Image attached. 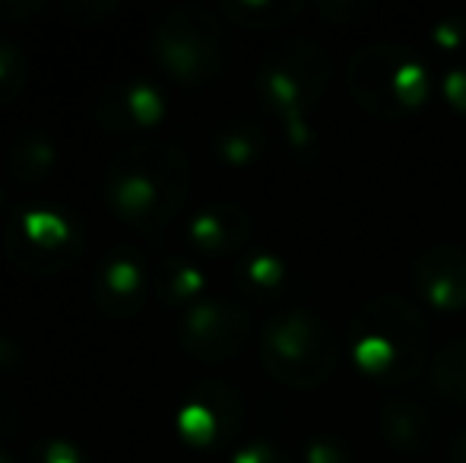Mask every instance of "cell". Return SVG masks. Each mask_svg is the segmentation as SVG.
Returning <instances> with one entry per match:
<instances>
[{
  "label": "cell",
  "mask_w": 466,
  "mask_h": 463,
  "mask_svg": "<svg viewBox=\"0 0 466 463\" xmlns=\"http://www.w3.org/2000/svg\"><path fill=\"white\" fill-rule=\"evenodd\" d=\"M190 156L172 140H137L108 159L102 172V197L127 229L162 232L190 194Z\"/></svg>",
  "instance_id": "1"
},
{
  "label": "cell",
  "mask_w": 466,
  "mask_h": 463,
  "mask_svg": "<svg viewBox=\"0 0 466 463\" xmlns=\"http://www.w3.org/2000/svg\"><path fill=\"white\" fill-rule=\"evenodd\" d=\"M346 340H350L356 368L378 384H390V388L410 384L429 365V321L412 298L397 292L365 298L352 311Z\"/></svg>",
  "instance_id": "2"
},
{
  "label": "cell",
  "mask_w": 466,
  "mask_h": 463,
  "mask_svg": "<svg viewBox=\"0 0 466 463\" xmlns=\"http://www.w3.org/2000/svg\"><path fill=\"white\" fill-rule=\"evenodd\" d=\"M333 61L314 38L289 35L270 45L258 67V93L264 106L282 121L295 149L311 146L308 115L324 102L330 89Z\"/></svg>",
  "instance_id": "3"
},
{
  "label": "cell",
  "mask_w": 466,
  "mask_h": 463,
  "mask_svg": "<svg viewBox=\"0 0 466 463\" xmlns=\"http://www.w3.org/2000/svg\"><path fill=\"white\" fill-rule=\"evenodd\" d=\"M343 80L352 102L378 121H403L431 96L425 61L397 42H369L356 48L346 61Z\"/></svg>",
  "instance_id": "4"
},
{
  "label": "cell",
  "mask_w": 466,
  "mask_h": 463,
  "mask_svg": "<svg viewBox=\"0 0 466 463\" xmlns=\"http://www.w3.org/2000/svg\"><path fill=\"white\" fill-rule=\"evenodd\" d=\"M260 365L273 381L292 390L320 388L339 365L337 330L314 308H282L260 330Z\"/></svg>",
  "instance_id": "5"
},
{
  "label": "cell",
  "mask_w": 466,
  "mask_h": 463,
  "mask_svg": "<svg viewBox=\"0 0 466 463\" xmlns=\"http://www.w3.org/2000/svg\"><path fill=\"white\" fill-rule=\"evenodd\" d=\"M156 64L181 86H207L226 70L228 42L219 16L200 4H168L149 23Z\"/></svg>",
  "instance_id": "6"
},
{
  "label": "cell",
  "mask_w": 466,
  "mask_h": 463,
  "mask_svg": "<svg viewBox=\"0 0 466 463\" xmlns=\"http://www.w3.org/2000/svg\"><path fill=\"white\" fill-rule=\"evenodd\" d=\"M86 251L83 223L57 204H32L6 219L4 254L19 273L57 277Z\"/></svg>",
  "instance_id": "7"
},
{
  "label": "cell",
  "mask_w": 466,
  "mask_h": 463,
  "mask_svg": "<svg viewBox=\"0 0 466 463\" xmlns=\"http://www.w3.org/2000/svg\"><path fill=\"white\" fill-rule=\"evenodd\" d=\"M248 340H251V311L228 296L200 298L178 317V347L194 362H228L241 356Z\"/></svg>",
  "instance_id": "8"
},
{
  "label": "cell",
  "mask_w": 466,
  "mask_h": 463,
  "mask_svg": "<svg viewBox=\"0 0 466 463\" xmlns=\"http://www.w3.org/2000/svg\"><path fill=\"white\" fill-rule=\"evenodd\" d=\"M241 422H245V397L219 377L197 381L175 413V428L190 448L228 445L241 432Z\"/></svg>",
  "instance_id": "9"
},
{
  "label": "cell",
  "mask_w": 466,
  "mask_h": 463,
  "mask_svg": "<svg viewBox=\"0 0 466 463\" xmlns=\"http://www.w3.org/2000/svg\"><path fill=\"white\" fill-rule=\"evenodd\" d=\"M149 289L153 277L140 247L121 241L102 254L93 279V305L98 315L108 321H130L147 308Z\"/></svg>",
  "instance_id": "10"
},
{
  "label": "cell",
  "mask_w": 466,
  "mask_h": 463,
  "mask_svg": "<svg viewBox=\"0 0 466 463\" xmlns=\"http://www.w3.org/2000/svg\"><path fill=\"white\" fill-rule=\"evenodd\" d=\"M168 115L166 96L147 76H121L98 89L93 102L96 127L115 136H130L162 124Z\"/></svg>",
  "instance_id": "11"
},
{
  "label": "cell",
  "mask_w": 466,
  "mask_h": 463,
  "mask_svg": "<svg viewBox=\"0 0 466 463\" xmlns=\"http://www.w3.org/2000/svg\"><path fill=\"white\" fill-rule=\"evenodd\" d=\"M412 286L438 311L466 308V247L441 241L412 260Z\"/></svg>",
  "instance_id": "12"
},
{
  "label": "cell",
  "mask_w": 466,
  "mask_h": 463,
  "mask_svg": "<svg viewBox=\"0 0 466 463\" xmlns=\"http://www.w3.org/2000/svg\"><path fill=\"white\" fill-rule=\"evenodd\" d=\"M254 219L235 200H213L187 223V245L200 257H241L251 241Z\"/></svg>",
  "instance_id": "13"
},
{
  "label": "cell",
  "mask_w": 466,
  "mask_h": 463,
  "mask_svg": "<svg viewBox=\"0 0 466 463\" xmlns=\"http://www.w3.org/2000/svg\"><path fill=\"white\" fill-rule=\"evenodd\" d=\"M378 432L393 454H400V458H422L435 445L438 419L422 397L393 394L378 409Z\"/></svg>",
  "instance_id": "14"
},
{
  "label": "cell",
  "mask_w": 466,
  "mask_h": 463,
  "mask_svg": "<svg viewBox=\"0 0 466 463\" xmlns=\"http://www.w3.org/2000/svg\"><path fill=\"white\" fill-rule=\"evenodd\" d=\"M6 175L19 187H35L48 181V175L57 166V140L48 127L29 124L23 127L6 146Z\"/></svg>",
  "instance_id": "15"
},
{
  "label": "cell",
  "mask_w": 466,
  "mask_h": 463,
  "mask_svg": "<svg viewBox=\"0 0 466 463\" xmlns=\"http://www.w3.org/2000/svg\"><path fill=\"white\" fill-rule=\"evenodd\" d=\"M235 286L251 302H277L289 286V264L277 251L251 247L235 260Z\"/></svg>",
  "instance_id": "16"
},
{
  "label": "cell",
  "mask_w": 466,
  "mask_h": 463,
  "mask_svg": "<svg viewBox=\"0 0 466 463\" xmlns=\"http://www.w3.org/2000/svg\"><path fill=\"white\" fill-rule=\"evenodd\" d=\"M267 149V134L254 117L235 115L226 117L219 127L213 130V153L219 162L232 168H245L258 162Z\"/></svg>",
  "instance_id": "17"
},
{
  "label": "cell",
  "mask_w": 466,
  "mask_h": 463,
  "mask_svg": "<svg viewBox=\"0 0 466 463\" xmlns=\"http://www.w3.org/2000/svg\"><path fill=\"white\" fill-rule=\"evenodd\" d=\"M156 296L162 298V305L172 308H190L194 302L203 298V270L197 267V260L185 257V254H172L159 264V273L153 279Z\"/></svg>",
  "instance_id": "18"
},
{
  "label": "cell",
  "mask_w": 466,
  "mask_h": 463,
  "mask_svg": "<svg viewBox=\"0 0 466 463\" xmlns=\"http://www.w3.org/2000/svg\"><path fill=\"white\" fill-rule=\"evenodd\" d=\"M305 10L301 0H222L219 16L245 29H279Z\"/></svg>",
  "instance_id": "19"
},
{
  "label": "cell",
  "mask_w": 466,
  "mask_h": 463,
  "mask_svg": "<svg viewBox=\"0 0 466 463\" xmlns=\"http://www.w3.org/2000/svg\"><path fill=\"white\" fill-rule=\"evenodd\" d=\"M431 384L448 403H466V334L438 347L431 358Z\"/></svg>",
  "instance_id": "20"
},
{
  "label": "cell",
  "mask_w": 466,
  "mask_h": 463,
  "mask_svg": "<svg viewBox=\"0 0 466 463\" xmlns=\"http://www.w3.org/2000/svg\"><path fill=\"white\" fill-rule=\"evenodd\" d=\"M29 83V57H25L23 45L13 38H0V108L19 102Z\"/></svg>",
  "instance_id": "21"
},
{
  "label": "cell",
  "mask_w": 466,
  "mask_h": 463,
  "mask_svg": "<svg viewBox=\"0 0 466 463\" xmlns=\"http://www.w3.org/2000/svg\"><path fill=\"white\" fill-rule=\"evenodd\" d=\"M117 13L115 0H64L61 4V16L70 19L80 29H89V25H102L108 16Z\"/></svg>",
  "instance_id": "22"
},
{
  "label": "cell",
  "mask_w": 466,
  "mask_h": 463,
  "mask_svg": "<svg viewBox=\"0 0 466 463\" xmlns=\"http://www.w3.org/2000/svg\"><path fill=\"white\" fill-rule=\"evenodd\" d=\"M305 463H352V451L339 435H314L305 445Z\"/></svg>",
  "instance_id": "23"
},
{
  "label": "cell",
  "mask_w": 466,
  "mask_h": 463,
  "mask_svg": "<svg viewBox=\"0 0 466 463\" xmlns=\"http://www.w3.org/2000/svg\"><path fill=\"white\" fill-rule=\"evenodd\" d=\"M32 458L35 463H89L86 454L67 438H57V435H48V438H38L32 445Z\"/></svg>",
  "instance_id": "24"
},
{
  "label": "cell",
  "mask_w": 466,
  "mask_h": 463,
  "mask_svg": "<svg viewBox=\"0 0 466 463\" xmlns=\"http://www.w3.org/2000/svg\"><path fill=\"white\" fill-rule=\"evenodd\" d=\"M232 463H299V460H295V454L289 451V448L277 445V441L254 438V441H248L245 448L235 451Z\"/></svg>",
  "instance_id": "25"
},
{
  "label": "cell",
  "mask_w": 466,
  "mask_h": 463,
  "mask_svg": "<svg viewBox=\"0 0 466 463\" xmlns=\"http://www.w3.org/2000/svg\"><path fill=\"white\" fill-rule=\"evenodd\" d=\"M369 10H371V4H359V0H320L318 4L320 16L330 19V23H337V25L356 23V19H362Z\"/></svg>",
  "instance_id": "26"
},
{
  "label": "cell",
  "mask_w": 466,
  "mask_h": 463,
  "mask_svg": "<svg viewBox=\"0 0 466 463\" xmlns=\"http://www.w3.org/2000/svg\"><path fill=\"white\" fill-rule=\"evenodd\" d=\"M441 96L457 115L466 117V64L463 67H451L441 80Z\"/></svg>",
  "instance_id": "27"
},
{
  "label": "cell",
  "mask_w": 466,
  "mask_h": 463,
  "mask_svg": "<svg viewBox=\"0 0 466 463\" xmlns=\"http://www.w3.org/2000/svg\"><path fill=\"white\" fill-rule=\"evenodd\" d=\"M42 10H48L45 0H0V23H25Z\"/></svg>",
  "instance_id": "28"
},
{
  "label": "cell",
  "mask_w": 466,
  "mask_h": 463,
  "mask_svg": "<svg viewBox=\"0 0 466 463\" xmlns=\"http://www.w3.org/2000/svg\"><path fill=\"white\" fill-rule=\"evenodd\" d=\"M23 362H25L23 343L0 330V375H13V371L23 368Z\"/></svg>",
  "instance_id": "29"
},
{
  "label": "cell",
  "mask_w": 466,
  "mask_h": 463,
  "mask_svg": "<svg viewBox=\"0 0 466 463\" xmlns=\"http://www.w3.org/2000/svg\"><path fill=\"white\" fill-rule=\"evenodd\" d=\"M431 38H435L441 48L454 51L463 45L466 38V19H444V23H435V29H431Z\"/></svg>",
  "instance_id": "30"
},
{
  "label": "cell",
  "mask_w": 466,
  "mask_h": 463,
  "mask_svg": "<svg viewBox=\"0 0 466 463\" xmlns=\"http://www.w3.org/2000/svg\"><path fill=\"white\" fill-rule=\"evenodd\" d=\"M444 460H448V463H466V426L451 432L448 445H444Z\"/></svg>",
  "instance_id": "31"
},
{
  "label": "cell",
  "mask_w": 466,
  "mask_h": 463,
  "mask_svg": "<svg viewBox=\"0 0 466 463\" xmlns=\"http://www.w3.org/2000/svg\"><path fill=\"white\" fill-rule=\"evenodd\" d=\"M19 426V413L16 407H13L10 400H0V438H6V435H13Z\"/></svg>",
  "instance_id": "32"
},
{
  "label": "cell",
  "mask_w": 466,
  "mask_h": 463,
  "mask_svg": "<svg viewBox=\"0 0 466 463\" xmlns=\"http://www.w3.org/2000/svg\"><path fill=\"white\" fill-rule=\"evenodd\" d=\"M6 204H10V200H6V191H4V185H0V213L6 210Z\"/></svg>",
  "instance_id": "33"
},
{
  "label": "cell",
  "mask_w": 466,
  "mask_h": 463,
  "mask_svg": "<svg viewBox=\"0 0 466 463\" xmlns=\"http://www.w3.org/2000/svg\"><path fill=\"white\" fill-rule=\"evenodd\" d=\"M0 463H16V460H13V458H10V454H6V451H0Z\"/></svg>",
  "instance_id": "34"
}]
</instances>
